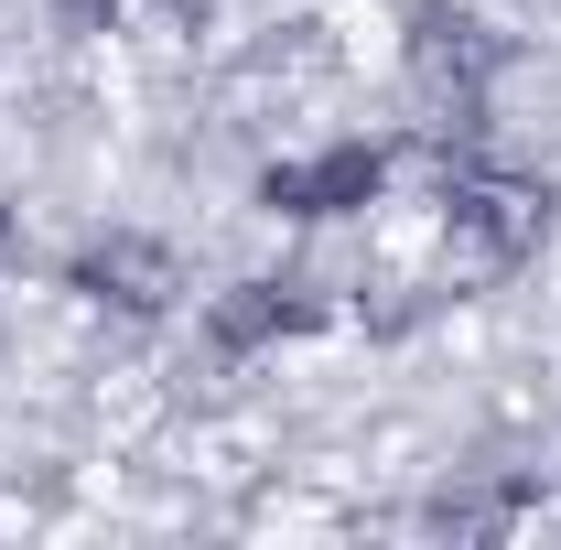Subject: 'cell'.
<instances>
[{"label":"cell","instance_id":"cell-1","mask_svg":"<svg viewBox=\"0 0 561 550\" xmlns=\"http://www.w3.org/2000/svg\"><path fill=\"white\" fill-rule=\"evenodd\" d=\"M551 216H561V195L529 184V173H496V162L443 173V249H454V271H476V280L529 271L540 238H551Z\"/></svg>","mask_w":561,"mask_h":550},{"label":"cell","instance_id":"cell-2","mask_svg":"<svg viewBox=\"0 0 561 550\" xmlns=\"http://www.w3.org/2000/svg\"><path fill=\"white\" fill-rule=\"evenodd\" d=\"M507 33H496L476 0H411L400 11V66H411L421 98H443L454 119H476V98H486L496 76H507Z\"/></svg>","mask_w":561,"mask_h":550},{"label":"cell","instance_id":"cell-3","mask_svg":"<svg viewBox=\"0 0 561 550\" xmlns=\"http://www.w3.org/2000/svg\"><path fill=\"white\" fill-rule=\"evenodd\" d=\"M66 291L98 302V313H119V324H162V313L184 302V260H173V238H151V227H108V238H87L66 260Z\"/></svg>","mask_w":561,"mask_h":550},{"label":"cell","instance_id":"cell-4","mask_svg":"<svg viewBox=\"0 0 561 550\" xmlns=\"http://www.w3.org/2000/svg\"><path fill=\"white\" fill-rule=\"evenodd\" d=\"M249 195H260V216H291V227L367 216L378 195H389V151H378V140H324V151H291V162H271Z\"/></svg>","mask_w":561,"mask_h":550},{"label":"cell","instance_id":"cell-5","mask_svg":"<svg viewBox=\"0 0 561 550\" xmlns=\"http://www.w3.org/2000/svg\"><path fill=\"white\" fill-rule=\"evenodd\" d=\"M324 324V291L313 280H227L206 302V345L227 356V367H249V356H271V345L313 335Z\"/></svg>","mask_w":561,"mask_h":550},{"label":"cell","instance_id":"cell-6","mask_svg":"<svg viewBox=\"0 0 561 550\" xmlns=\"http://www.w3.org/2000/svg\"><path fill=\"white\" fill-rule=\"evenodd\" d=\"M529 507H540L529 475H486V485H443V496L421 507V529H443V540H507Z\"/></svg>","mask_w":561,"mask_h":550},{"label":"cell","instance_id":"cell-7","mask_svg":"<svg viewBox=\"0 0 561 550\" xmlns=\"http://www.w3.org/2000/svg\"><path fill=\"white\" fill-rule=\"evenodd\" d=\"M119 22V0H55V33H108Z\"/></svg>","mask_w":561,"mask_h":550},{"label":"cell","instance_id":"cell-8","mask_svg":"<svg viewBox=\"0 0 561 550\" xmlns=\"http://www.w3.org/2000/svg\"><path fill=\"white\" fill-rule=\"evenodd\" d=\"M11 238H22V216H11V206H0V249H11Z\"/></svg>","mask_w":561,"mask_h":550}]
</instances>
